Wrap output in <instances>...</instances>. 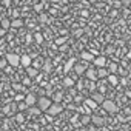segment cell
<instances>
[{
    "instance_id": "1",
    "label": "cell",
    "mask_w": 131,
    "mask_h": 131,
    "mask_svg": "<svg viewBox=\"0 0 131 131\" xmlns=\"http://www.w3.org/2000/svg\"><path fill=\"white\" fill-rule=\"evenodd\" d=\"M62 111H63L62 105H60V103H57V102H54V103H51V105H49V108H48V110H46L45 113L54 117V116H59V114H60Z\"/></svg>"
},
{
    "instance_id": "2",
    "label": "cell",
    "mask_w": 131,
    "mask_h": 131,
    "mask_svg": "<svg viewBox=\"0 0 131 131\" xmlns=\"http://www.w3.org/2000/svg\"><path fill=\"white\" fill-rule=\"evenodd\" d=\"M6 60H8V63L11 65V67H14V68L20 65V56H17V54H14V52L6 54Z\"/></svg>"
},
{
    "instance_id": "3",
    "label": "cell",
    "mask_w": 131,
    "mask_h": 131,
    "mask_svg": "<svg viewBox=\"0 0 131 131\" xmlns=\"http://www.w3.org/2000/svg\"><path fill=\"white\" fill-rule=\"evenodd\" d=\"M51 103H52V100H51L49 97H40V99L37 100V106H39L42 111H46Z\"/></svg>"
},
{
    "instance_id": "4",
    "label": "cell",
    "mask_w": 131,
    "mask_h": 131,
    "mask_svg": "<svg viewBox=\"0 0 131 131\" xmlns=\"http://www.w3.org/2000/svg\"><path fill=\"white\" fill-rule=\"evenodd\" d=\"M102 106H103V110L108 111V113H117V105H116L113 100H103Z\"/></svg>"
},
{
    "instance_id": "5",
    "label": "cell",
    "mask_w": 131,
    "mask_h": 131,
    "mask_svg": "<svg viewBox=\"0 0 131 131\" xmlns=\"http://www.w3.org/2000/svg\"><path fill=\"white\" fill-rule=\"evenodd\" d=\"M31 63H32V59H31V56H28V54H23V56H20V65H22V67L28 68V67H31Z\"/></svg>"
},
{
    "instance_id": "6",
    "label": "cell",
    "mask_w": 131,
    "mask_h": 131,
    "mask_svg": "<svg viewBox=\"0 0 131 131\" xmlns=\"http://www.w3.org/2000/svg\"><path fill=\"white\" fill-rule=\"evenodd\" d=\"M85 76H86V79H88V80H97V79H99L97 71H96V70H93V68H88V70L85 71Z\"/></svg>"
},
{
    "instance_id": "7",
    "label": "cell",
    "mask_w": 131,
    "mask_h": 131,
    "mask_svg": "<svg viewBox=\"0 0 131 131\" xmlns=\"http://www.w3.org/2000/svg\"><path fill=\"white\" fill-rule=\"evenodd\" d=\"M94 65L97 68H103L105 65H106V57L105 56H99V57H96L94 59Z\"/></svg>"
},
{
    "instance_id": "8",
    "label": "cell",
    "mask_w": 131,
    "mask_h": 131,
    "mask_svg": "<svg viewBox=\"0 0 131 131\" xmlns=\"http://www.w3.org/2000/svg\"><path fill=\"white\" fill-rule=\"evenodd\" d=\"M37 100H39V99H37L34 94H26V96H25V103H26L28 106L36 105V103H37Z\"/></svg>"
},
{
    "instance_id": "9",
    "label": "cell",
    "mask_w": 131,
    "mask_h": 131,
    "mask_svg": "<svg viewBox=\"0 0 131 131\" xmlns=\"http://www.w3.org/2000/svg\"><path fill=\"white\" fill-rule=\"evenodd\" d=\"M83 102H85V106H88L90 110H96V108H97V105H99L93 97H91V99H85Z\"/></svg>"
},
{
    "instance_id": "10",
    "label": "cell",
    "mask_w": 131,
    "mask_h": 131,
    "mask_svg": "<svg viewBox=\"0 0 131 131\" xmlns=\"http://www.w3.org/2000/svg\"><path fill=\"white\" fill-rule=\"evenodd\" d=\"M91 122H93L96 126L105 125V120H103V117H100V116H91Z\"/></svg>"
},
{
    "instance_id": "11",
    "label": "cell",
    "mask_w": 131,
    "mask_h": 131,
    "mask_svg": "<svg viewBox=\"0 0 131 131\" xmlns=\"http://www.w3.org/2000/svg\"><path fill=\"white\" fill-rule=\"evenodd\" d=\"M86 70H88V68L85 67L83 63H76V65H74V71H76L77 74H85Z\"/></svg>"
},
{
    "instance_id": "12",
    "label": "cell",
    "mask_w": 131,
    "mask_h": 131,
    "mask_svg": "<svg viewBox=\"0 0 131 131\" xmlns=\"http://www.w3.org/2000/svg\"><path fill=\"white\" fill-rule=\"evenodd\" d=\"M99 105H102L103 103V100H105V96H103V93H93V96H91Z\"/></svg>"
},
{
    "instance_id": "13",
    "label": "cell",
    "mask_w": 131,
    "mask_h": 131,
    "mask_svg": "<svg viewBox=\"0 0 131 131\" xmlns=\"http://www.w3.org/2000/svg\"><path fill=\"white\" fill-rule=\"evenodd\" d=\"M80 57L85 60V62H94V56H93V52H88V51H83L82 54H80Z\"/></svg>"
},
{
    "instance_id": "14",
    "label": "cell",
    "mask_w": 131,
    "mask_h": 131,
    "mask_svg": "<svg viewBox=\"0 0 131 131\" xmlns=\"http://www.w3.org/2000/svg\"><path fill=\"white\" fill-rule=\"evenodd\" d=\"M26 74H28L29 77H36V76L39 74V71H37V68H34V67H28V68H26Z\"/></svg>"
},
{
    "instance_id": "15",
    "label": "cell",
    "mask_w": 131,
    "mask_h": 131,
    "mask_svg": "<svg viewBox=\"0 0 131 131\" xmlns=\"http://www.w3.org/2000/svg\"><path fill=\"white\" fill-rule=\"evenodd\" d=\"M97 76H99V79H105V77H108L110 74H108V71H106L105 67H103V68H99V70H97Z\"/></svg>"
},
{
    "instance_id": "16",
    "label": "cell",
    "mask_w": 131,
    "mask_h": 131,
    "mask_svg": "<svg viewBox=\"0 0 131 131\" xmlns=\"http://www.w3.org/2000/svg\"><path fill=\"white\" fill-rule=\"evenodd\" d=\"M11 26H13V28H22V26H23V20H22V19H14V20L11 22Z\"/></svg>"
},
{
    "instance_id": "17",
    "label": "cell",
    "mask_w": 131,
    "mask_h": 131,
    "mask_svg": "<svg viewBox=\"0 0 131 131\" xmlns=\"http://www.w3.org/2000/svg\"><path fill=\"white\" fill-rule=\"evenodd\" d=\"M108 82H110L111 85H114V86H116V85L119 83V79H117V76L113 73V74H110V76H108Z\"/></svg>"
},
{
    "instance_id": "18",
    "label": "cell",
    "mask_w": 131,
    "mask_h": 131,
    "mask_svg": "<svg viewBox=\"0 0 131 131\" xmlns=\"http://www.w3.org/2000/svg\"><path fill=\"white\" fill-rule=\"evenodd\" d=\"M40 113H42V110H40L39 106H34V105L29 106V114H32V116H39Z\"/></svg>"
},
{
    "instance_id": "19",
    "label": "cell",
    "mask_w": 131,
    "mask_h": 131,
    "mask_svg": "<svg viewBox=\"0 0 131 131\" xmlns=\"http://www.w3.org/2000/svg\"><path fill=\"white\" fill-rule=\"evenodd\" d=\"M74 62H76L74 59H70V60L67 62V65H65V73H68V71H70V70L74 67Z\"/></svg>"
},
{
    "instance_id": "20",
    "label": "cell",
    "mask_w": 131,
    "mask_h": 131,
    "mask_svg": "<svg viewBox=\"0 0 131 131\" xmlns=\"http://www.w3.org/2000/svg\"><path fill=\"white\" fill-rule=\"evenodd\" d=\"M0 25H2V28H5V29H8V28H11V22H9L8 19H3L2 22H0Z\"/></svg>"
},
{
    "instance_id": "21",
    "label": "cell",
    "mask_w": 131,
    "mask_h": 131,
    "mask_svg": "<svg viewBox=\"0 0 131 131\" xmlns=\"http://www.w3.org/2000/svg\"><path fill=\"white\" fill-rule=\"evenodd\" d=\"M63 85H65V86H73V85H74V80L70 79V77H67V79L63 80Z\"/></svg>"
},
{
    "instance_id": "22",
    "label": "cell",
    "mask_w": 131,
    "mask_h": 131,
    "mask_svg": "<svg viewBox=\"0 0 131 131\" xmlns=\"http://www.w3.org/2000/svg\"><path fill=\"white\" fill-rule=\"evenodd\" d=\"M62 97H63V94H62V93H56L52 99H54V102H57V103H60V100H62Z\"/></svg>"
},
{
    "instance_id": "23",
    "label": "cell",
    "mask_w": 131,
    "mask_h": 131,
    "mask_svg": "<svg viewBox=\"0 0 131 131\" xmlns=\"http://www.w3.org/2000/svg\"><path fill=\"white\" fill-rule=\"evenodd\" d=\"M91 122V116H88V114H85L83 117H82V122L80 123H83V125H86V123H90Z\"/></svg>"
},
{
    "instance_id": "24",
    "label": "cell",
    "mask_w": 131,
    "mask_h": 131,
    "mask_svg": "<svg viewBox=\"0 0 131 131\" xmlns=\"http://www.w3.org/2000/svg\"><path fill=\"white\" fill-rule=\"evenodd\" d=\"M34 39H36V42H37V43H42V42H43V36H42L40 32H36Z\"/></svg>"
},
{
    "instance_id": "25",
    "label": "cell",
    "mask_w": 131,
    "mask_h": 131,
    "mask_svg": "<svg viewBox=\"0 0 131 131\" xmlns=\"http://www.w3.org/2000/svg\"><path fill=\"white\" fill-rule=\"evenodd\" d=\"M16 120H17V122H19V123H22V122H23V120H25V116H23V114H20V113H19V114H16Z\"/></svg>"
},
{
    "instance_id": "26",
    "label": "cell",
    "mask_w": 131,
    "mask_h": 131,
    "mask_svg": "<svg viewBox=\"0 0 131 131\" xmlns=\"http://www.w3.org/2000/svg\"><path fill=\"white\" fill-rule=\"evenodd\" d=\"M23 100H25V96H23V94H17V96H16V102H17V103H19V102H23Z\"/></svg>"
},
{
    "instance_id": "27",
    "label": "cell",
    "mask_w": 131,
    "mask_h": 131,
    "mask_svg": "<svg viewBox=\"0 0 131 131\" xmlns=\"http://www.w3.org/2000/svg\"><path fill=\"white\" fill-rule=\"evenodd\" d=\"M65 42H67V37H60V39L56 40V45H62V43H65Z\"/></svg>"
},
{
    "instance_id": "28",
    "label": "cell",
    "mask_w": 131,
    "mask_h": 131,
    "mask_svg": "<svg viewBox=\"0 0 131 131\" xmlns=\"http://www.w3.org/2000/svg\"><path fill=\"white\" fill-rule=\"evenodd\" d=\"M110 71H111V73H116V71H117V65H116V63H111V65H110Z\"/></svg>"
},
{
    "instance_id": "29",
    "label": "cell",
    "mask_w": 131,
    "mask_h": 131,
    "mask_svg": "<svg viewBox=\"0 0 131 131\" xmlns=\"http://www.w3.org/2000/svg\"><path fill=\"white\" fill-rule=\"evenodd\" d=\"M6 63H8V60L6 59H2V60H0V68H5Z\"/></svg>"
},
{
    "instance_id": "30",
    "label": "cell",
    "mask_w": 131,
    "mask_h": 131,
    "mask_svg": "<svg viewBox=\"0 0 131 131\" xmlns=\"http://www.w3.org/2000/svg\"><path fill=\"white\" fill-rule=\"evenodd\" d=\"M25 108H29V106H28V105L25 103V100H23V102H22V103L19 105V110H25Z\"/></svg>"
},
{
    "instance_id": "31",
    "label": "cell",
    "mask_w": 131,
    "mask_h": 131,
    "mask_svg": "<svg viewBox=\"0 0 131 131\" xmlns=\"http://www.w3.org/2000/svg\"><path fill=\"white\" fill-rule=\"evenodd\" d=\"M45 71H51V63H49V62L45 63Z\"/></svg>"
},
{
    "instance_id": "32",
    "label": "cell",
    "mask_w": 131,
    "mask_h": 131,
    "mask_svg": "<svg viewBox=\"0 0 131 131\" xmlns=\"http://www.w3.org/2000/svg\"><path fill=\"white\" fill-rule=\"evenodd\" d=\"M5 34H6V29H5V28H0V39H2Z\"/></svg>"
},
{
    "instance_id": "33",
    "label": "cell",
    "mask_w": 131,
    "mask_h": 131,
    "mask_svg": "<svg viewBox=\"0 0 131 131\" xmlns=\"http://www.w3.org/2000/svg\"><path fill=\"white\" fill-rule=\"evenodd\" d=\"M3 6L9 8V6H11V2H9V0H3Z\"/></svg>"
},
{
    "instance_id": "34",
    "label": "cell",
    "mask_w": 131,
    "mask_h": 131,
    "mask_svg": "<svg viewBox=\"0 0 131 131\" xmlns=\"http://www.w3.org/2000/svg\"><path fill=\"white\" fill-rule=\"evenodd\" d=\"M88 2H91V3H96V2H97V0H88Z\"/></svg>"
},
{
    "instance_id": "35",
    "label": "cell",
    "mask_w": 131,
    "mask_h": 131,
    "mask_svg": "<svg viewBox=\"0 0 131 131\" xmlns=\"http://www.w3.org/2000/svg\"><path fill=\"white\" fill-rule=\"evenodd\" d=\"M79 131H85V129H79Z\"/></svg>"
},
{
    "instance_id": "36",
    "label": "cell",
    "mask_w": 131,
    "mask_h": 131,
    "mask_svg": "<svg viewBox=\"0 0 131 131\" xmlns=\"http://www.w3.org/2000/svg\"><path fill=\"white\" fill-rule=\"evenodd\" d=\"M0 11H2V6H0Z\"/></svg>"
},
{
    "instance_id": "37",
    "label": "cell",
    "mask_w": 131,
    "mask_h": 131,
    "mask_svg": "<svg viewBox=\"0 0 131 131\" xmlns=\"http://www.w3.org/2000/svg\"><path fill=\"white\" fill-rule=\"evenodd\" d=\"M0 28H2V25H0Z\"/></svg>"
}]
</instances>
